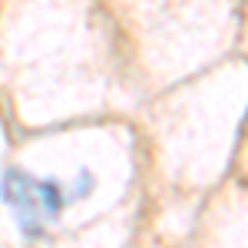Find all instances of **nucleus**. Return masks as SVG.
Listing matches in <instances>:
<instances>
[{"label": "nucleus", "instance_id": "f257e3e1", "mask_svg": "<svg viewBox=\"0 0 248 248\" xmlns=\"http://www.w3.org/2000/svg\"><path fill=\"white\" fill-rule=\"evenodd\" d=\"M0 195L10 205V212L17 215L20 229L37 235L46 222H53L60 215V209L66 205L63 189L57 182H43L37 175H27L20 169H10L0 182Z\"/></svg>", "mask_w": 248, "mask_h": 248}]
</instances>
